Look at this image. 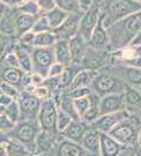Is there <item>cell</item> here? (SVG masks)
<instances>
[{
	"instance_id": "cell-22",
	"label": "cell",
	"mask_w": 141,
	"mask_h": 156,
	"mask_svg": "<svg viewBox=\"0 0 141 156\" xmlns=\"http://www.w3.org/2000/svg\"><path fill=\"white\" fill-rule=\"evenodd\" d=\"M38 16L29 15V14H23L17 12L15 16V28H16V36H21L22 34L27 33L31 30L33 26L35 24V21Z\"/></svg>"
},
{
	"instance_id": "cell-37",
	"label": "cell",
	"mask_w": 141,
	"mask_h": 156,
	"mask_svg": "<svg viewBox=\"0 0 141 156\" xmlns=\"http://www.w3.org/2000/svg\"><path fill=\"white\" fill-rule=\"evenodd\" d=\"M0 90H1V93H5V94L9 95L14 100H17L19 96H20V93H21V91H19L16 86H13V84L6 82V81L0 82Z\"/></svg>"
},
{
	"instance_id": "cell-14",
	"label": "cell",
	"mask_w": 141,
	"mask_h": 156,
	"mask_svg": "<svg viewBox=\"0 0 141 156\" xmlns=\"http://www.w3.org/2000/svg\"><path fill=\"white\" fill-rule=\"evenodd\" d=\"M88 128H89V124L83 122L81 118L73 119L71 122V124L65 128V131L62 132V134L66 139L75 141L78 144H81V140H82V138H83V135H85Z\"/></svg>"
},
{
	"instance_id": "cell-3",
	"label": "cell",
	"mask_w": 141,
	"mask_h": 156,
	"mask_svg": "<svg viewBox=\"0 0 141 156\" xmlns=\"http://www.w3.org/2000/svg\"><path fill=\"white\" fill-rule=\"evenodd\" d=\"M124 81L107 73H97L90 84L93 93H95L100 97L112 93H122L124 90Z\"/></svg>"
},
{
	"instance_id": "cell-4",
	"label": "cell",
	"mask_w": 141,
	"mask_h": 156,
	"mask_svg": "<svg viewBox=\"0 0 141 156\" xmlns=\"http://www.w3.org/2000/svg\"><path fill=\"white\" fill-rule=\"evenodd\" d=\"M57 111H58V104L55 98H48L42 101L40 110L37 113V123L41 129L55 133L56 129V119Z\"/></svg>"
},
{
	"instance_id": "cell-51",
	"label": "cell",
	"mask_w": 141,
	"mask_h": 156,
	"mask_svg": "<svg viewBox=\"0 0 141 156\" xmlns=\"http://www.w3.org/2000/svg\"><path fill=\"white\" fill-rule=\"evenodd\" d=\"M138 145L141 147V129L138 132Z\"/></svg>"
},
{
	"instance_id": "cell-44",
	"label": "cell",
	"mask_w": 141,
	"mask_h": 156,
	"mask_svg": "<svg viewBox=\"0 0 141 156\" xmlns=\"http://www.w3.org/2000/svg\"><path fill=\"white\" fill-rule=\"evenodd\" d=\"M125 66L136 67V68H141V55L140 56L133 57V58H129V59H124Z\"/></svg>"
},
{
	"instance_id": "cell-11",
	"label": "cell",
	"mask_w": 141,
	"mask_h": 156,
	"mask_svg": "<svg viewBox=\"0 0 141 156\" xmlns=\"http://www.w3.org/2000/svg\"><path fill=\"white\" fill-rule=\"evenodd\" d=\"M124 95L122 93H112L100 97L98 100V110H100V116L105 115V113H112V112L122 111L125 110Z\"/></svg>"
},
{
	"instance_id": "cell-45",
	"label": "cell",
	"mask_w": 141,
	"mask_h": 156,
	"mask_svg": "<svg viewBox=\"0 0 141 156\" xmlns=\"http://www.w3.org/2000/svg\"><path fill=\"white\" fill-rule=\"evenodd\" d=\"M13 101H14V98L11 97L9 95L5 94V93H0V106L1 108H5V106L9 105Z\"/></svg>"
},
{
	"instance_id": "cell-17",
	"label": "cell",
	"mask_w": 141,
	"mask_h": 156,
	"mask_svg": "<svg viewBox=\"0 0 141 156\" xmlns=\"http://www.w3.org/2000/svg\"><path fill=\"white\" fill-rule=\"evenodd\" d=\"M108 42H109V35H108V30L103 23V17L101 14L88 43L91 46H94L95 49H102L108 44Z\"/></svg>"
},
{
	"instance_id": "cell-31",
	"label": "cell",
	"mask_w": 141,
	"mask_h": 156,
	"mask_svg": "<svg viewBox=\"0 0 141 156\" xmlns=\"http://www.w3.org/2000/svg\"><path fill=\"white\" fill-rule=\"evenodd\" d=\"M16 11L19 13L29 14V15H34V16H40L41 15L40 7L37 5L36 0H24L20 5L16 6Z\"/></svg>"
},
{
	"instance_id": "cell-55",
	"label": "cell",
	"mask_w": 141,
	"mask_h": 156,
	"mask_svg": "<svg viewBox=\"0 0 141 156\" xmlns=\"http://www.w3.org/2000/svg\"><path fill=\"white\" fill-rule=\"evenodd\" d=\"M139 90H140V91H141V87H139ZM140 115H141V113H140Z\"/></svg>"
},
{
	"instance_id": "cell-33",
	"label": "cell",
	"mask_w": 141,
	"mask_h": 156,
	"mask_svg": "<svg viewBox=\"0 0 141 156\" xmlns=\"http://www.w3.org/2000/svg\"><path fill=\"white\" fill-rule=\"evenodd\" d=\"M2 112L5 113L7 117L11 119L12 122L16 124L21 119V111H20V104L19 101L14 100L9 105L2 108Z\"/></svg>"
},
{
	"instance_id": "cell-26",
	"label": "cell",
	"mask_w": 141,
	"mask_h": 156,
	"mask_svg": "<svg viewBox=\"0 0 141 156\" xmlns=\"http://www.w3.org/2000/svg\"><path fill=\"white\" fill-rule=\"evenodd\" d=\"M6 148H7V156H27L33 154L27 148V146L13 138L8 140V142L6 144Z\"/></svg>"
},
{
	"instance_id": "cell-50",
	"label": "cell",
	"mask_w": 141,
	"mask_h": 156,
	"mask_svg": "<svg viewBox=\"0 0 141 156\" xmlns=\"http://www.w3.org/2000/svg\"><path fill=\"white\" fill-rule=\"evenodd\" d=\"M0 156H7L6 144H0Z\"/></svg>"
},
{
	"instance_id": "cell-16",
	"label": "cell",
	"mask_w": 141,
	"mask_h": 156,
	"mask_svg": "<svg viewBox=\"0 0 141 156\" xmlns=\"http://www.w3.org/2000/svg\"><path fill=\"white\" fill-rule=\"evenodd\" d=\"M123 95H124L126 110L141 113V91L139 88L125 83Z\"/></svg>"
},
{
	"instance_id": "cell-6",
	"label": "cell",
	"mask_w": 141,
	"mask_h": 156,
	"mask_svg": "<svg viewBox=\"0 0 141 156\" xmlns=\"http://www.w3.org/2000/svg\"><path fill=\"white\" fill-rule=\"evenodd\" d=\"M31 60H33V72L40 73L41 75L46 78L49 67L56 62L53 46L49 48L34 46L31 50Z\"/></svg>"
},
{
	"instance_id": "cell-53",
	"label": "cell",
	"mask_w": 141,
	"mask_h": 156,
	"mask_svg": "<svg viewBox=\"0 0 141 156\" xmlns=\"http://www.w3.org/2000/svg\"><path fill=\"white\" fill-rule=\"evenodd\" d=\"M134 1H136V2H139V4H141V0H134Z\"/></svg>"
},
{
	"instance_id": "cell-29",
	"label": "cell",
	"mask_w": 141,
	"mask_h": 156,
	"mask_svg": "<svg viewBox=\"0 0 141 156\" xmlns=\"http://www.w3.org/2000/svg\"><path fill=\"white\" fill-rule=\"evenodd\" d=\"M56 41L57 36L53 31H44V33L35 34L33 45L38 48H49V46H53Z\"/></svg>"
},
{
	"instance_id": "cell-32",
	"label": "cell",
	"mask_w": 141,
	"mask_h": 156,
	"mask_svg": "<svg viewBox=\"0 0 141 156\" xmlns=\"http://www.w3.org/2000/svg\"><path fill=\"white\" fill-rule=\"evenodd\" d=\"M73 120V117L67 113L66 111H64L62 108L58 106V111H57V119H56V129L58 133H62L65 131V128L67 127L71 124V122Z\"/></svg>"
},
{
	"instance_id": "cell-7",
	"label": "cell",
	"mask_w": 141,
	"mask_h": 156,
	"mask_svg": "<svg viewBox=\"0 0 141 156\" xmlns=\"http://www.w3.org/2000/svg\"><path fill=\"white\" fill-rule=\"evenodd\" d=\"M100 15H101V4L97 2V1H95L87 11H85L81 14L78 34L87 41V43L90 39L93 30L97 24Z\"/></svg>"
},
{
	"instance_id": "cell-24",
	"label": "cell",
	"mask_w": 141,
	"mask_h": 156,
	"mask_svg": "<svg viewBox=\"0 0 141 156\" xmlns=\"http://www.w3.org/2000/svg\"><path fill=\"white\" fill-rule=\"evenodd\" d=\"M15 16L16 15H13L12 13H9V9L7 11V13H6L5 15L0 19V34L5 35L7 37L16 36Z\"/></svg>"
},
{
	"instance_id": "cell-54",
	"label": "cell",
	"mask_w": 141,
	"mask_h": 156,
	"mask_svg": "<svg viewBox=\"0 0 141 156\" xmlns=\"http://www.w3.org/2000/svg\"><path fill=\"white\" fill-rule=\"evenodd\" d=\"M96 1H97V2H100V4H101V1H102V0H96Z\"/></svg>"
},
{
	"instance_id": "cell-52",
	"label": "cell",
	"mask_w": 141,
	"mask_h": 156,
	"mask_svg": "<svg viewBox=\"0 0 141 156\" xmlns=\"http://www.w3.org/2000/svg\"><path fill=\"white\" fill-rule=\"evenodd\" d=\"M1 53H2V45L0 43V56H1Z\"/></svg>"
},
{
	"instance_id": "cell-8",
	"label": "cell",
	"mask_w": 141,
	"mask_h": 156,
	"mask_svg": "<svg viewBox=\"0 0 141 156\" xmlns=\"http://www.w3.org/2000/svg\"><path fill=\"white\" fill-rule=\"evenodd\" d=\"M17 101H19V104H20L21 119L37 122V113H38V110H40L42 101L36 95L28 93L26 90L20 93V96H19Z\"/></svg>"
},
{
	"instance_id": "cell-46",
	"label": "cell",
	"mask_w": 141,
	"mask_h": 156,
	"mask_svg": "<svg viewBox=\"0 0 141 156\" xmlns=\"http://www.w3.org/2000/svg\"><path fill=\"white\" fill-rule=\"evenodd\" d=\"M76 1H78V4H79L80 9L82 12H85L95 2L96 0H76Z\"/></svg>"
},
{
	"instance_id": "cell-48",
	"label": "cell",
	"mask_w": 141,
	"mask_h": 156,
	"mask_svg": "<svg viewBox=\"0 0 141 156\" xmlns=\"http://www.w3.org/2000/svg\"><path fill=\"white\" fill-rule=\"evenodd\" d=\"M9 139H11L9 134L6 133V132H4V131H1V129H0V144H7Z\"/></svg>"
},
{
	"instance_id": "cell-42",
	"label": "cell",
	"mask_w": 141,
	"mask_h": 156,
	"mask_svg": "<svg viewBox=\"0 0 141 156\" xmlns=\"http://www.w3.org/2000/svg\"><path fill=\"white\" fill-rule=\"evenodd\" d=\"M65 69V65H62L60 62H55L48 71V76H60V74L62 73V71Z\"/></svg>"
},
{
	"instance_id": "cell-47",
	"label": "cell",
	"mask_w": 141,
	"mask_h": 156,
	"mask_svg": "<svg viewBox=\"0 0 141 156\" xmlns=\"http://www.w3.org/2000/svg\"><path fill=\"white\" fill-rule=\"evenodd\" d=\"M9 7H11V6L7 5L4 0H0V19L7 13V11L9 9Z\"/></svg>"
},
{
	"instance_id": "cell-39",
	"label": "cell",
	"mask_w": 141,
	"mask_h": 156,
	"mask_svg": "<svg viewBox=\"0 0 141 156\" xmlns=\"http://www.w3.org/2000/svg\"><path fill=\"white\" fill-rule=\"evenodd\" d=\"M36 2L40 7L41 14H45L51 9H53L55 7H57L55 0H36Z\"/></svg>"
},
{
	"instance_id": "cell-12",
	"label": "cell",
	"mask_w": 141,
	"mask_h": 156,
	"mask_svg": "<svg viewBox=\"0 0 141 156\" xmlns=\"http://www.w3.org/2000/svg\"><path fill=\"white\" fill-rule=\"evenodd\" d=\"M83 13V12H82ZM82 13H72L68 14V16L66 17V20L64 21L60 27H58L57 29L52 30L55 35L57 36V39H69L71 37H73L74 35L78 34V28H79V21L81 14Z\"/></svg>"
},
{
	"instance_id": "cell-40",
	"label": "cell",
	"mask_w": 141,
	"mask_h": 156,
	"mask_svg": "<svg viewBox=\"0 0 141 156\" xmlns=\"http://www.w3.org/2000/svg\"><path fill=\"white\" fill-rule=\"evenodd\" d=\"M34 95H36L41 101H44V100H48V98H50L52 97V94H51V91L48 88H46L44 84H40V86H36V88H35Z\"/></svg>"
},
{
	"instance_id": "cell-5",
	"label": "cell",
	"mask_w": 141,
	"mask_h": 156,
	"mask_svg": "<svg viewBox=\"0 0 141 156\" xmlns=\"http://www.w3.org/2000/svg\"><path fill=\"white\" fill-rule=\"evenodd\" d=\"M131 116L127 119L122 120L109 132V134L116 139L124 147H130L138 144V129L136 125L130 122Z\"/></svg>"
},
{
	"instance_id": "cell-38",
	"label": "cell",
	"mask_w": 141,
	"mask_h": 156,
	"mask_svg": "<svg viewBox=\"0 0 141 156\" xmlns=\"http://www.w3.org/2000/svg\"><path fill=\"white\" fill-rule=\"evenodd\" d=\"M15 126V123L12 122L9 118L6 116L5 113L2 112V110L0 111V129L4 131L6 133H9L12 129Z\"/></svg>"
},
{
	"instance_id": "cell-9",
	"label": "cell",
	"mask_w": 141,
	"mask_h": 156,
	"mask_svg": "<svg viewBox=\"0 0 141 156\" xmlns=\"http://www.w3.org/2000/svg\"><path fill=\"white\" fill-rule=\"evenodd\" d=\"M115 23L120 26V30L124 33L120 35V37L117 39V42L118 43H120V42L130 43L136 35L141 33V11L136 12L134 14H131L123 20Z\"/></svg>"
},
{
	"instance_id": "cell-13",
	"label": "cell",
	"mask_w": 141,
	"mask_h": 156,
	"mask_svg": "<svg viewBox=\"0 0 141 156\" xmlns=\"http://www.w3.org/2000/svg\"><path fill=\"white\" fill-rule=\"evenodd\" d=\"M124 146H122L109 133L100 132V149L103 156H118L122 154Z\"/></svg>"
},
{
	"instance_id": "cell-30",
	"label": "cell",
	"mask_w": 141,
	"mask_h": 156,
	"mask_svg": "<svg viewBox=\"0 0 141 156\" xmlns=\"http://www.w3.org/2000/svg\"><path fill=\"white\" fill-rule=\"evenodd\" d=\"M94 98H95V93H94ZM93 93L88 96H83V97H78V98H73V105H74V110L76 112L78 117L81 118L83 116L88 108L93 103Z\"/></svg>"
},
{
	"instance_id": "cell-21",
	"label": "cell",
	"mask_w": 141,
	"mask_h": 156,
	"mask_svg": "<svg viewBox=\"0 0 141 156\" xmlns=\"http://www.w3.org/2000/svg\"><path fill=\"white\" fill-rule=\"evenodd\" d=\"M97 74L96 71L94 69H81L75 74L74 79L72 80V82L68 87V90L75 89V88H81V87H90L93 79L95 78V75Z\"/></svg>"
},
{
	"instance_id": "cell-28",
	"label": "cell",
	"mask_w": 141,
	"mask_h": 156,
	"mask_svg": "<svg viewBox=\"0 0 141 156\" xmlns=\"http://www.w3.org/2000/svg\"><path fill=\"white\" fill-rule=\"evenodd\" d=\"M23 74H24V72L20 67L7 66V68L2 73V79H4V81L13 84V86H20Z\"/></svg>"
},
{
	"instance_id": "cell-41",
	"label": "cell",
	"mask_w": 141,
	"mask_h": 156,
	"mask_svg": "<svg viewBox=\"0 0 141 156\" xmlns=\"http://www.w3.org/2000/svg\"><path fill=\"white\" fill-rule=\"evenodd\" d=\"M93 93L90 87H81V88H75V89L68 90V95L72 98H78V97H83V96H88Z\"/></svg>"
},
{
	"instance_id": "cell-10",
	"label": "cell",
	"mask_w": 141,
	"mask_h": 156,
	"mask_svg": "<svg viewBox=\"0 0 141 156\" xmlns=\"http://www.w3.org/2000/svg\"><path fill=\"white\" fill-rule=\"evenodd\" d=\"M130 116H131V112L129 110H126V109L122 110V111L112 112V113L101 115L94 123L91 124V126L94 128H96L98 132L109 133L117 124L120 123L124 119H127Z\"/></svg>"
},
{
	"instance_id": "cell-43",
	"label": "cell",
	"mask_w": 141,
	"mask_h": 156,
	"mask_svg": "<svg viewBox=\"0 0 141 156\" xmlns=\"http://www.w3.org/2000/svg\"><path fill=\"white\" fill-rule=\"evenodd\" d=\"M5 64L9 67H20L19 66V58L14 51L7 53L5 57Z\"/></svg>"
},
{
	"instance_id": "cell-25",
	"label": "cell",
	"mask_w": 141,
	"mask_h": 156,
	"mask_svg": "<svg viewBox=\"0 0 141 156\" xmlns=\"http://www.w3.org/2000/svg\"><path fill=\"white\" fill-rule=\"evenodd\" d=\"M122 76L126 81V84H130L136 88L141 87V68L124 65V71Z\"/></svg>"
},
{
	"instance_id": "cell-35",
	"label": "cell",
	"mask_w": 141,
	"mask_h": 156,
	"mask_svg": "<svg viewBox=\"0 0 141 156\" xmlns=\"http://www.w3.org/2000/svg\"><path fill=\"white\" fill-rule=\"evenodd\" d=\"M56 1L57 7H59L60 9L65 11L68 14L72 13H82L80 9L79 4L76 0H55Z\"/></svg>"
},
{
	"instance_id": "cell-34",
	"label": "cell",
	"mask_w": 141,
	"mask_h": 156,
	"mask_svg": "<svg viewBox=\"0 0 141 156\" xmlns=\"http://www.w3.org/2000/svg\"><path fill=\"white\" fill-rule=\"evenodd\" d=\"M76 73L74 72V67L72 66V62L65 66V69L62 71V73L59 76V83H60V88H68L69 84L72 82V80L74 79Z\"/></svg>"
},
{
	"instance_id": "cell-1",
	"label": "cell",
	"mask_w": 141,
	"mask_h": 156,
	"mask_svg": "<svg viewBox=\"0 0 141 156\" xmlns=\"http://www.w3.org/2000/svg\"><path fill=\"white\" fill-rule=\"evenodd\" d=\"M101 2H104V6H101V14L105 28L141 11V4L134 0H102Z\"/></svg>"
},
{
	"instance_id": "cell-49",
	"label": "cell",
	"mask_w": 141,
	"mask_h": 156,
	"mask_svg": "<svg viewBox=\"0 0 141 156\" xmlns=\"http://www.w3.org/2000/svg\"><path fill=\"white\" fill-rule=\"evenodd\" d=\"M4 1H5L8 6H11V7H16L17 5H20L24 0H4Z\"/></svg>"
},
{
	"instance_id": "cell-19",
	"label": "cell",
	"mask_w": 141,
	"mask_h": 156,
	"mask_svg": "<svg viewBox=\"0 0 141 156\" xmlns=\"http://www.w3.org/2000/svg\"><path fill=\"white\" fill-rule=\"evenodd\" d=\"M53 52H55V59L57 62H60L65 66H67L72 62V56H71V51H69L68 39H57L55 45H53Z\"/></svg>"
},
{
	"instance_id": "cell-2",
	"label": "cell",
	"mask_w": 141,
	"mask_h": 156,
	"mask_svg": "<svg viewBox=\"0 0 141 156\" xmlns=\"http://www.w3.org/2000/svg\"><path fill=\"white\" fill-rule=\"evenodd\" d=\"M40 129L41 128L37 122L21 119L15 124L14 128L8 134L11 138L19 140L23 145L27 146V148L34 154L36 153L35 140H36V135L40 132Z\"/></svg>"
},
{
	"instance_id": "cell-36",
	"label": "cell",
	"mask_w": 141,
	"mask_h": 156,
	"mask_svg": "<svg viewBox=\"0 0 141 156\" xmlns=\"http://www.w3.org/2000/svg\"><path fill=\"white\" fill-rule=\"evenodd\" d=\"M31 30L35 34H38V33H44V31H52V28L50 27V23H49L45 15L44 14H41L40 16L36 19L35 24L33 26Z\"/></svg>"
},
{
	"instance_id": "cell-15",
	"label": "cell",
	"mask_w": 141,
	"mask_h": 156,
	"mask_svg": "<svg viewBox=\"0 0 141 156\" xmlns=\"http://www.w3.org/2000/svg\"><path fill=\"white\" fill-rule=\"evenodd\" d=\"M80 145L85 148L88 155H101L100 149V132L96 128H88Z\"/></svg>"
},
{
	"instance_id": "cell-27",
	"label": "cell",
	"mask_w": 141,
	"mask_h": 156,
	"mask_svg": "<svg viewBox=\"0 0 141 156\" xmlns=\"http://www.w3.org/2000/svg\"><path fill=\"white\" fill-rule=\"evenodd\" d=\"M44 15L46 16L48 21L50 23V27L52 28V30H55V29L60 27L64 23V21L66 20V17L68 16V13L60 9L59 7H55L53 9H51L50 12L45 13Z\"/></svg>"
},
{
	"instance_id": "cell-18",
	"label": "cell",
	"mask_w": 141,
	"mask_h": 156,
	"mask_svg": "<svg viewBox=\"0 0 141 156\" xmlns=\"http://www.w3.org/2000/svg\"><path fill=\"white\" fill-rule=\"evenodd\" d=\"M57 155H59V156H83V155H88V153L85 151V148L80 145V144L65 138V139L62 140V141L58 144Z\"/></svg>"
},
{
	"instance_id": "cell-23",
	"label": "cell",
	"mask_w": 141,
	"mask_h": 156,
	"mask_svg": "<svg viewBox=\"0 0 141 156\" xmlns=\"http://www.w3.org/2000/svg\"><path fill=\"white\" fill-rule=\"evenodd\" d=\"M52 134L51 132H46L43 129H40V132L36 135L35 140V145H36V153H48L50 151L53 145V140H52Z\"/></svg>"
},
{
	"instance_id": "cell-20",
	"label": "cell",
	"mask_w": 141,
	"mask_h": 156,
	"mask_svg": "<svg viewBox=\"0 0 141 156\" xmlns=\"http://www.w3.org/2000/svg\"><path fill=\"white\" fill-rule=\"evenodd\" d=\"M86 41L83 37H81L79 34L74 35L73 37L68 39V45H69V51L72 56V62H79L82 60L86 52Z\"/></svg>"
}]
</instances>
